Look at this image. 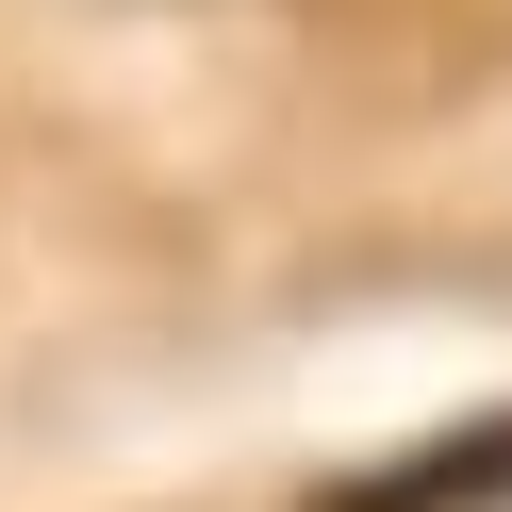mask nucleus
Listing matches in <instances>:
<instances>
[{
  "instance_id": "nucleus-1",
  "label": "nucleus",
  "mask_w": 512,
  "mask_h": 512,
  "mask_svg": "<svg viewBox=\"0 0 512 512\" xmlns=\"http://www.w3.org/2000/svg\"><path fill=\"white\" fill-rule=\"evenodd\" d=\"M512 496V413H479L463 446H430V463H380V479H331V512H479Z\"/></svg>"
}]
</instances>
